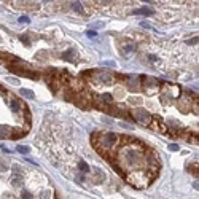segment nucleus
Listing matches in <instances>:
<instances>
[{
	"label": "nucleus",
	"instance_id": "13",
	"mask_svg": "<svg viewBox=\"0 0 199 199\" xmlns=\"http://www.w3.org/2000/svg\"><path fill=\"white\" fill-rule=\"evenodd\" d=\"M11 183H13V186H21L22 178H21V177H16V175H15V177L11 178Z\"/></svg>",
	"mask_w": 199,
	"mask_h": 199
},
{
	"label": "nucleus",
	"instance_id": "17",
	"mask_svg": "<svg viewBox=\"0 0 199 199\" xmlns=\"http://www.w3.org/2000/svg\"><path fill=\"white\" fill-rule=\"evenodd\" d=\"M134 49V45H126V46H123V51L124 53H131Z\"/></svg>",
	"mask_w": 199,
	"mask_h": 199
},
{
	"label": "nucleus",
	"instance_id": "1",
	"mask_svg": "<svg viewBox=\"0 0 199 199\" xmlns=\"http://www.w3.org/2000/svg\"><path fill=\"white\" fill-rule=\"evenodd\" d=\"M132 115L136 116V119L140 124H143V126H148V124L151 123V116H150V113L147 112V110H143V108H134L132 110Z\"/></svg>",
	"mask_w": 199,
	"mask_h": 199
},
{
	"label": "nucleus",
	"instance_id": "22",
	"mask_svg": "<svg viewBox=\"0 0 199 199\" xmlns=\"http://www.w3.org/2000/svg\"><path fill=\"white\" fill-rule=\"evenodd\" d=\"M169 148H170V150H172V151H177V150H178V147L175 145V143H172V145H170Z\"/></svg>",
	"mask_w": 199,
	"mask_h": 199
},
{
	"label": "nucleus",
	"instance_id": "16",
	"mask_svg": "<svg viewBox=\"0 0 199 199\" xmlns=\"http://www.w3.org/2000/svg\"><path fill=\"white\" fill-rule=\"evenodd\" d=\"M100 99H102L104 102H112V96H110V94H102V96H100Z\"/></svg>",
	"mask_w": 199,
	"mask_h": 199
},
{
	"label": "nucleus",
	"instance_id": "9",
	"mask_svg": "<svg viewBox=\"0 0 199 199\" xmlns=\"http://www.w3.org/2000/svg\"><path fill=\"white\" fill-rule=\"evenodd\" d=\"M129 86H131V89L137 91L139 89V80L137 78H131V80H129Z\"/></svg>",
	"mask_w": 199,
	"mask_h": 199
},
{
	"label": "nucleus",
	"instance_id": "23",
	"mask_svg": "<svg viewBox=\"0 0 199 199\" xmlns=\"http://www.w3.org/2000/svg\"><path fill=\"white\" fill-rule=\"evenodd\" d=\"M19 21H21V22H29V18H21Z\"/></svg>",
	"mask_w": 199,
	"mask_h": 199
},
{
	"label": "nucleus",
	"instance_id": "14",
	"mask_svg": "<svg viewBox=\"0 0 199 199\" xmlns=\"http://www.w3.org/2000/svg\"><path fill=\"white\" fill-rule=\"evenodd\" d=\"M21 92H22V96H26V97H34V92L32 91H29V89H21Z\"/></svg>",
	"mask_w": 199,
	"mask_h": 199
},
{
	"label": "nucleus",
	"instance_id": "3",
	"mask_svg": "<svg viewBox=\"0 0 199 199\" xmlns=\"http://www.w3.org/2000/svg\"><path fill=\"white\" fill-rule=\"evenodd\" d=\"M142 83H143V88L148 91V94H153V92L158 89V86H159V83H158V80H155V78H145L143 77L142 78Z\"/></svg>",
	"mask_w": 199,
	"mask_h": 199
},
{
	"label": "nucleus",
	"instance_id": "12",
	"mask_svg": "<svg viewBox=\"0 0 199 199\" xmlns=\"http://www.w3.org/2000/svg\"><path fill=\"white\" fill-rule=\"evenodd\" d=\"M78 166H80V170H81V172H88V170H89V166H88L86 164V161H80V164H78Z\"/></svg>",
	"mask_w": 199,
	"mask_h": 199
},
{
	"label": "nucleus",
	"instance_id": "19",
	"mask_svg": "<svg viewBox=\"0 0 199 199\" xmlns=\"http://www.w3.org/2000/svg\"><path fill=\"white\" fill-rule=\"evenodd\" d=\"M140 102H142L140 97H134V99H131V104H140Z\"/></svg>",
	"mask_w": 199,
	"mask_h": 199
},
{
	"label": "nucleus",
	"instance_id": "10",
	"mask_svg": "<svg viewBox=\"0 0 199 199\" xmlns=\"http://www.w3.org/2000/svg\"><path fill=\"white\" fill-rule=\"evenodd\" d=\"M72 8H73V10H75L77 13H80V15H83V13H85V10H83V7H81L78 2H73V3H72Z\"/></svg>",
	"mask_w": 199,
	"mask_h": 199
},
{
	"label": "nucleus",
	"instance_id": "4",
	"mask_svg": "<svg viewBox=\"0 0 199 199\" xmlns=\"http://www.w3.org/2000/svg\"><path fill=\"white\" fill-rule=\"evenodd\" d=\"M91 75H94L96 80L104 81V83H113V80H115V75L110 72H92L91 70Z\"/></svg>",
	"mask_w": 199,
	"mask_h": 199
},
{
	"label": "nucleus",
	"instance_id": "21",
	"mask_svg": "<svg viewBox=\"0 0 199 199\" xmlns=\"http://www.w3.org/2000/svg\"><path fill=\"white\" fill-rule=\"evenodd\" d=\"M88 37H89V38H92V37H96V32H94V30H89V32H88Z\"/></svg>",
	"mask_w": 199,
	"mask_h": 199
},
{
	"label": "nucleus",
	"instance_id": "18",
	"mask_svg": "<svg viewBox=\"0 0 199 199\" xmlns=\"http://www.w3.org/2000/svg\"><path fill=\"white\" fill-rule=\"evenodd\" d=\"M21 199H32V196L27 191H22V194H21Z\"/></svg>",
	"mask_w": 199,
	"mask_h": 199
},
{
	"label": "nucleus",
	"instance_id": "8",
	"mask_svg": "<svg viewBox=\"0 0 199 199\" xmlns=\"http://www.w3.org/2000/svg\"><path fill=\"white\" fill-rule=\"evenodd\" d=\"M13 131L8 126H0V137H11Z\"/></svg>",
	"mask_w": 199,
	"mask_h": 199
},
{
	"label": "nucleus",
	"instance_id": "6",
	"mask_svg": "<svg viewBox=\"0 0 199 199\" xmlns=\"http://www.w3.org/2000/svg\"><path fill=\"white\" fill-rule=\"evenodd\" d=\"M67 81H70V86H72V88H73V89H75V91L81 92V86H83L81 80H75V78H69Z\"/></svg>",
	"mask_w": 199,
	"mask_h": 199
},
{
	"label": "nucleus",
	"instance_id": "15",
	"mask_svg": "<svg viewBox=\"0 0 199 199\" xmlns=\"http://www.w3.org/2000/svg\"><path fill=\"white\" fill-rule=\"evenodd\" d=\"M18 151H19V153H22V155H27L30 150H29L27 147H21V145H19V147H18Z\"/></svg>",
	"mask_w": 199,
	"mask_h": 199
},
{
	"label": "nucleus",
	"instance_id": "11",
	"mask_svg": "<svg viewBox=\"0 0 199 199\" xmlns=\"http://www.w3.org/2000/svg\"><path fill=\"white\" fill-rule=\"evenodd\" d=\"M73 54H75V51L73 49H70V51H66L62 54V59H66V61H72L73 59Z\"/></svg>",
	"mask_w": 199,
	"mask_h": 199
},
{
	"label": "nucleus",
	"instance_id": "7",
	"mask_svg": "<svg viewBox=\"0 0 199 199\" xmlns=\"http://www.w3.org/2000/svg\"><path fill=\"white\" fill-rule=\"evenodd\" d=\"M94 175H96V178H94L96 183H102L104 180H105V174L100 169H94Z\"/></svg>",
	"mask_w": 199,
	"mask_h": 199
},
{
	"label": "nucleus",
	"instance_id": "2",
	"mask_svg": "<svg viewBox=\"0 0 199 199\" xmlns=\"http://www.w3.org/2000/svg\"><path fill=\"white\" fill-rule=\"evenodd\" d=\"M99 139H100V140L96 143L97 147H99V145L110 147V145H113V143L118 140V137L115 136V134H112V132H104V134H99Z\"/></svg>",
	"mask_w": 199,
	"mask_h": 199
},
{
	"label": "nucleus",
	"instance_id": "5",
	"mask_svg": "<svg viewBox=\"0 0 199 199\" xmlns=\"http://www.w3.org/2000/svg\"><path fill=\"white\" fill-rule=\"evenodd\" d=\"M153 13H155V11L151 10V8L143 7V8H139V10H134V11H132V15H147V16H151Z\"/></svg>",
	"mask_w": 199,
	"mask_h": 199
},
{
	"label": "nucleus",
	"instance_id": "20",
	"mask_svg": "<svg viewBox=\"0 0 199 199\" xmlns=\"http://www.w3.org/2000/svg\"><path fill=\"white\" fill-rule=\"evenodd\" d=\"M0 170H7V164L3 161H0Z\"/></svg>",
	"mask_w": 199,
	"mask_h": 199
}]
</instances>
